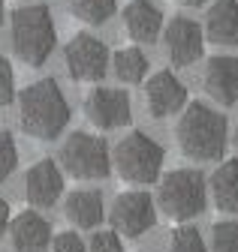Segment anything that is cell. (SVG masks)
Here are the masks:
<instances>
[{
	"label": "cell",
	"instance_id": "8992f818",
	"mask_svg": "<svg viewBox=\"0 0 238 252\" xmlns=\"http://www.w3.org/2000/svg\"><path fill=\"white\" fill-rule=\"evenodd\" d=\"M61 165L76 180H103L112 171V150L100 135L73 132L61 147Z\"/></svg>",
	"mask_w": 238,
	"mask_h": 252
},
{
	"label": "cell",
	"instance_id": "5b68a950",
	"mask_svg": "<svg viewBox=\"0 0 238 252\" xmlns=\"http://www.w3.org/2000/svg\"><path fill=\"white\" fill-rule=\"evenodd\" d=\"M163 159H166L163 147L151 135H145L139 129L124 135L115 144V168H118V174H121L127 183H136V186L154 183L160 177Z\"/></svg>",
	"mask_w": 238,
	"mask_h": 252
},
{
	"label": "cell",
	"instance_id": "3957f363",
	"mask_svg": "<svg viewBox=\"0 0 238 252\" xmlns=\"http://www.w3.org/2000/svg\"><path fill=\"white\" fill-rule=\"evenodd\" d=\"M57 30L45 3H31L12 12V51L27 66H42L51 57Z\"/></svg>",
	"mask_w": 238,
	"mask_h": 252
},
{
	"label": "cell",
	"instance_id": "f1b7e54d",
	"mask_svg": "<svg viewBox=\"0 0 238 252\" xmlns=\"http://www.w3.org/2000/svg\"><path fill=\"white\" fill-rule=\"evenodd\" d=\"M3 12H6V9H3V0H0V21H3Z\"/></svg>",
	"mask_w": 238,
	"mask_h": 252
},
{
	"label": "cell",
	"instance_id": "4316f807",
	"mask_svg": "<svg viewBox=\"0 0 238 252\" xmlns=\"http://www.w3.org/2000/svg\"><path fill=\"white\" fill-rule=\"evenodd\" d=\"M9 204L3 201V198H0V234H6V225H9Z\"/></svg>",
	"mask_w": 238,
	"mask_h": 252
},
{
	"label": "cell",
	"instance_id": "44dd1931",
	"mask_svg": "<svg viewBox=\"0 0 238 252\" xmlns=\"http://www.w3.org/2000/svg\"><path fill=\"white\" fill-rule=\"evenodd\" d=\"M169 252H208L199 228L193 225H178L172 234H169Z\"/></svg>",
	"mask_w": 238,
	"mask_h": 252
},
{
	"label": "cell",
	"instance_id": "7c38bea8",
	"mask_svg": "<svg viewBox=\"0 0 238 252\" xmlns=\"http://www.w3.org/2000/svg\"><path fill=\"white\" fill-rule=\"evenodd\" d=\"M64 192V171L57 168L54 159H37L31 168H27L24 177V195L37 210L54 207L57 198Z\"/></svg>",
	"mask_w": 238,
	"mask_h": 252
},
{
	"label": "cell",
	"instance_id": "6da1fadb",
	"mask_svg": "<svg viewBox=\"0 0 238 252\" xmlns=\"http://www.w3.org/2000/svg\"><path fill=\"white\" fill-rule=\"evenodd\" d=\"M18 123L24 135L51 141L70 123V102L54 78H40L18 93Z\"/></svg>",
	"mask_w": 238,
	"mask_h": 252
},
{
	"label": "cell",
	"instance_id": "2e32d148",
	"mask_svg": "<svg viewBox=\"0 0 238 252\" xmlns=\"http://www.w3.org/2000/svg\"><path fill=\"white\" fill-rule=\"evenodd\" d=\"M202 33L214 45H238V0H214Z\"/></svg>",
	"mask_w": 238,
	"mask_h": 252
},
{
	"label": "cell",
	"instance_id": "e0dca14e",
	"mask_svg": "<svg viewBox=\"0 0 238 252\" xmlns=\"http://www.w3.org/2000/svg\"><path fill=\"white\" fill-rule=\"evenodd\" d=\"M67 216L73 219V222L79 228H94L103 222V195L97 192V189H73V192L67 195Z\"/></svg>",
	"mask_w": 238,
	"mask_h": 252
},
{
	"label": "cell",
	"instance_id": "d4e9b609",
	"mask_svg": "<svg viewBox=\"0 0 238 252\" xmlns=\"http://www.w3.org/2000/svg\"><path fill=\"white\" fill-rule=\"evenodd\" d=\"M51 252H87L84 249V240L76 234V231H61V234H54L48 240Z\"/></svg>",
	"mask_w": 238,
	"mask_h": 252
},
{
	"label": "cell",
	"instance_id": "8fae6325",
	"mask_svg": "<svg viewBox=\"0 0 238 252\" xmlns=\"http://www.w3.org/2000/svg\"><path fill=\"white\" fill-rule=\"evenodd\" d=\"M145 105L151 117H172L187 105V87L175 72H154L145 84Z\"/></svg>",
	"mask_w": 238,
	"mask_h": 252
},
{
	"label": "cell",
	"instance_id": "d6986e66",
	"mask_svg": "<svg viewBox=\"0 0 238 252\" xmlns=\"http://www.w3.org/2000/svg\"><path fill=\"white\" fill-rule=\"evenodd\" d=\"M112 66H115V75L124 84H139L148 75V57L139 48H121V51H115Z\"/></svg>",
	"mask_w": 238,
	"mask_h": 252
},
{
	"label": "cell",
	"instance_id": "603a6c76",
	"mask_svg": "<svg viewBox=\"0 0 238 252\" xmlns=\"http://www.w3.org/2000/svg\"><path fill=\"white\" fill-rule=\"evenodd\" d=\"M18 165V147H15V138L12 132L0 129V180H6Z\"/></svg>",
	"mask_w": 238,
	"mask_h": 252
},
{
	"label": "cell",
	"instance_id": "ffe728a7",
	"mask_svg": "<svg viewBox=\"0 0 238 252\" xmlns=\"http://www.w3.org/2000/svg\"><path fill=\"white\" fill-rule=\"evenodd\" d=\"M70 9L84 24H106L118 9V0H70Z\"/></svg>",
	"mask_w": 238,
	"mask_h": 252
},
{
	"label": "cell",
	"instance_id": "52a82bcc",
	"mask_svg": "<svg viewBox=\"0 0 238 252\" xmlns=\"http://www.w3.org/2000/svg\"><path fill=\"white\" fill-rule=\"evenodd\" d=\"M109 219H112V231L124 234V237H139L145 231H151L157 222L154 198L148 192H124L115 198Z\"/></svg>",
	"mask_w": 238,
	"mask_h": 252
},
{
	"label": "cell",
	"instance_id": "30bf717a",
	"mask_svg": "<svg viewBox=\"0 0 238 252\" xmlns=\"http://www.w3.org/2000/svg\"><path fill=\"white\" fill-rule=\"evenodd\" d=\"M163 42H166V54L175 66H190L196 63L205 51V33L202 27L193 21V18H184V15H175L166 30H163Z\"/></svg>",
	"mask_w": 238,
	"mask_h": 252
},
{
	"label": "cell",
	"instance_id": "9c48e42d",
	"mask_svg": "<svg viewBox=\"0 0 238 252\" xmlns=\"http://www.w3.org/2000/svg\"><path fill=\"white\" fill-rule=\"evenodd\" d=\"M130 96L124 90L115 87H94L84 96V117L91 120L97 129H118V126L130 123Z\"/></svg>",
	"mask_w": 238,
	"mask_h": 252
},
{
	"label": "cell",
	"instance_id": "7402d4cb",
	"mask_svg": "<svg viewBox=\"0 0 238 252\" xmlns=\"http://www.w3.org/2000/svg\"><path fill=\"white\" fill-rule=\"evenodd\" d=\"M211 252H238V222L223 219L211 228Z\"/></svg>",
	"mask_w": 238,
	"mask_h": 252
},
{
	"label": "cell",
	"instance_id": "ba28073f",
	"mask_svg": "<svg viewBox=\"0 0 238 252\" xmlns=\"http://www.w3.org/2000/svg\"><path fill=\"white\" fill-rule=\"evenodd\" d=\"M64 60L76 81H100L109 69V48L91 33H79L70 39Z\"/></svg>",
	"mask_w": 238,
	"mask_h": 252
},
{
	"label": "cell",
	"instance_id": "83f0119b",
	"mask_svg": "<svg viewBox=\"0 0 238 252\" xmlns=\"http://www.w3.org/2000/svg\"><path fill=\"white\" fill-rule=\"evenodd\" d=\"M175 3H181V6H202L205 0H175Z\"/></svg>",
	"mask_w": 238,
	"mask_h": 252
},
{
	"label": "cell",
	"instance_id": "ac0fdd59",
	"mask_svg": "<svg viewBox=\"0 0 238 252\" xmlns=\"http://www.w3.org/2000/svg\"><path fill=\"white\" fill-rule=\"evenodd\" d=\"M211 198L217 210L238 216V159H226L211 174Z\"/></svg>",
	"mask_w": 238,
	"mask_h": 252
},
{
	"label": "cell",
	"instance_id": "277c9868",
	"mask_svg": "<svg viewBox=\"0 0 238 252\" xmlns=\"http://www.w3.org/2000/svg\"><path fill=\"white\" fill-rule=\"evenodd\" d=\"M157 204L166 219L172 222H187L199 216L208 204V183L205 174L196 168H175L163 177L157 189Z\"/></svg>",
	"mask_w": 238,
	"mask_h": 252
},
{
	"label": "cell",
	"instance_id": "5bb4252c",
	"mask_svg": "<svg viewBox=\"0 0 238 252\" xmlns=\"http://www.w3.org/2000/svg\"><path fill=\"white\" fill-rule=\"evenodd\" d=\"M6 231L15 252H42L51 240V225L37 210H21L18 216H9Z\"/></svg>",
	"mask_w": 238,
	"mask_h": 252
},
{
	"label": "cell",
	"instance_id": "cb8c5ba5",
	"mask_svg": "<svg viewBox=\"0 0 238 252\" xmlns=\"http://www.w3.org/2000/svg\"><path fill=\"white\" fill-rule=\"evenodd\" d=\"M15 99V75H12V63L0 54V108H6Z\"/></svg>",
	"mask_w": 238,
	"mask_h": 252
},
{
	"label": "cell",
	"instance_id": "f546056e",
	"mask_svg": "<svg viewBox=\"0 0 238 252\" xmlns=\"http://www.w3.org/2000/svg\"><path fill=\"white\" fill-rule=\"evenodd\" d=\"M235 144H238V126H235Z\"/></svg>",
	"mask_w": 238,
	"mask_h": 252
},
{
	"label": "cell",
	"instance_id": "4fadbf2b",
	"mask_svg": "<svg viewBox=\"0 0 238 252\" xmlns=\"http://www.w3.org/2000/svg\"><path fill=\"white\" fill-rule=\"evenodd\" d=\"M205 93L220 105H235L238 102V57L217 54L205 63V75H202Z\"/></svg>",
	"mask_w": 238,
	"mask_h": 252
},
{
	"label": "cell",
	"instance_id": "484cf974",
	"mask_svg": "<svg viewBox=\"0 0 238 252\" xmlns=\"http://www.w3.org/2000/svg\"><path fill=\"white\" fill-rule=\"evenodd\" d=\"M91 252H124L121 234L118 231H97L91 237Z\"/></svg>",
	"mask_w": 238,
	"mask_h": 252
},
{
	"label": "cell",
	"instance_id": "9a60e30c",
	"mask_svg": "<svg viewBox=\"0 0 238 252\" xmlns=\"http://www.w3.org/2000/svg\"><path fill=\"white\" fill-rule=\"evenodd\" d=\"M124 30L133 42H157L160 30H163V12L151 3V0H130L121 12Z\"/></svg>",
	"mask_w": 238,
	"mask_h": 252
},
{
	"label": "cell",
	"instance_id": "7a4b0ae2",
	"mask_svg": "<svg viewBox=\"0 0 238 252\" xmlns=\"http://www.w3.org/2000/svg\"><path fill=\"white\" fill-rule=\"evenodd\" d=\"M226 135H229L226 117L211 105L190 102L181 108V117H178V126H175V141L187 159L193 162L220 159L226 150Z\"/></svg>",
	"mask_w": 238,
	"mask_h": 252
}]
</instances>
